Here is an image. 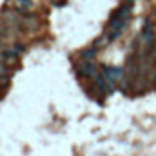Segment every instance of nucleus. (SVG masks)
Wrapping results in <instances>:
<instances>
[{
  "mask_svg": "<svg viewBox=\"0 0 156 156\" xmlns=\"http://www.w3.org/2000/svg\"><path fill=\"white\" fill-rule=\"evenodd\" d=\"M123 71H125V69H122V67H104L102 76H104V80H105V82L111 85V89H113V85L122 83V80L125 76Z\"/></svg>",
  "mask_w": 156,
  "mask_h": 156,
  "instance_id": "f257e3e1",
  "label": "nucleus"
},
{
  "mask_svg": "<svg viewBox=\"0 0 156 156\" xmlns=\"http://www.w3.org/2000/svg\"><path fill=\"white\" fill-rule=\"evenodd\" d=\"M22 18L24 16H20L18 13H15V11H9V9H4L2 11V20L9 26V27H20L22 26Z\"/></svg>",
  "mask_w": 156,
  "mask_h": 156,
  "instance_id": "f03ea898",
  "label": "nucleus"
},
{
  "mask_svg": "<svg viewBox=\"0 0 156 156\" xmlns=\"http://www.w3.org/2000/svg\"><path fill=\"white\" fill-rule=\"evenodd\" d=\"M78 75L87 78H96L98 76V69L93 62H80L78 64Z\"/></svg>",
  "mask_w": 156,
  "mask_h": 156,
  "instance_id": "7ed1b4c3",
  "label": "nucleus"
},
{
  "mask_svg": "<svg viewBox=\"0 0 156 156\" xmlns=\"http://www.w3.org/2000/svg\"><path fill=\"white\" fill-rule=\"evenodd\" d=\"M153 40H154L153 22H151V18H147V20H145V29H144V44L149 45V44H153Z\"/></svg>",
  "mask_w": 156,
  "mask_h": 156,
  "instance_id": "20e7f679",
  "label": "nucleus"
},
{
  "mask_svg": "<svg viewBox=\"0 0 156 156\" xmlns=\"http://www.w3.org/2000/svg\"><path fill=\"white\" fill-rule=\"evenodd\" d=\"M18 64V55L15 53V51H4V66L7 67V66H11V67H15Z\"/></svg>",
  "mask_w": 156,
  "mask_h": 156,
  "instance_id": "39448f33",
  "label": "nucleus"
},
{
  "mask_svg": "<svg viewBox=\"0 0 156 156\" xmlns=\"http://www.w3.org/2000/svg\"><path fill=\"white\" fill-rule=\"evenodd\" d=\"M22 26H24L26 29H35V27L38 26V20L35 18V15H24V18H22Z\"/></svg>",
  "mask_w": 156,
  "mask_h": 156,
  "instance_id": "423d86ee",
  "label": "nucleus"
},
{
  "mask_svg": "<svg viewBox=\"0 0 156 156\" xmlns=\"http://www.w3.org/2000/svg\"><path fill=\"white\" fill-rule=\"evenodd\" d=\"M0 37H4V38H11V37H15V29L13 27H9L4 20H0Z\"/></svg>",
  "mask_w": 156,
  "mask_h": 156,
  "instance_id": "0eeeda50",
  "label": "nucleus"
},
{
  "mask_svg": "<svg viewBox=\"0 0 156 156\" xmlns=\"http://www.w3.org/2000/svg\"><path fill=\"white\" fill-rule=\"evenodd\" d=\"M94 55H96V49H94V47H89V49H83V51L80 53V56H82V62H93V58H94Z\"/></svg>",
  "mask_w": 156,
  "mask_h": 156,
  "instance_id": "6e6552de",
  "label": "nucleus"
},
{
  "mask_svg": "<svg viewBox=\"0 0 156 156\" xmlns=\"http://www.w3.org/2000/svg\"><path fill=\"white\" fill-rule=\"evenodd\" d=\"M96 89H98L100 93H105V91H107V87H105V83H104V76H102V75H98V76H96Z\"/></svg>",
  "mask_w": 156,
  "mask_h": 156,
  "instance_id": "1a4fd4ad",
  "label": "nucleus"
},
{
  "mask_svg": "<svg viewBox=\"0 0 156 156\" xmlns=\"http://www.w3.org/2000/svg\"><path fill=\"white\" fill-rule=\"evenodd\" d=\"M107 42H109V37H100V38L94 42V49H100V47H104Z\"/></svg>",
  "mask_w": 156,
  "mask_h": 156,
  "instance_id": "9d476101",
  "label": "nucleus"
},
{
  "mask_svg": "<svg viewBox=\"0 0 156 156\" xmlns=\"http://www.w3.org/2000/svg\"><path fill=\"white\" fill-rule=\"evenodd\" d=\"M20 7H26V9H31L33 7V0H16Z\"/></svg>",
  "mask_w": 156,
  "mask_h": 156,
  "instance_id": "9b49d317",
  "label": "nucleus"
},
{
  "mask_svg": "<svg viewBox=\"0 0 156 156\" xmlns=\"http://www.w3.org/2000/svg\"><path fill=\"white\" fill-rule=\"evenodd\" d=\"M7 83H9V78L5 76V75H4V76H0V87H4V85L7 87Z\"/></svg>",
  "mask_w": 156,
  "mask_h": 156,
  "instance_id": "f8f14e48",
  "label": "nucleus"
},
{
  "mask_svg": "<svg viewBox=\"0 0 156 156\" xmlns=\"http://www.w3.org/2000/svg\"><path fill=\"white\" fill-rule=\"evenodd\" d=\"M24 51H26V47H24L22 44H16V45H15V53H24Z\"/></svg>",
  "mask_w": 156,
  "mask_h": 156,
  "instance_id": "ddd939ff",
  "label": "nucleus"
},
{
  "mask_svg": "<svg viewBox=\"0 0 156 156\" xmlns=\"http://www.w3.org/2000/svg\"><path fill=\"white\" fill-rule=\"evenodd\" d=\"M51 2H55L56 5H62V4H66V0H51Z\"/></svg>",
  "mask_w": 156,
  "mask_h": 156,
  "instance_id": "4468645a",
  "label": "nucleus"
},
{
  "mask_svg": "<svg viewBox=\"0 0 156 156\" xmlns=\"http://www.w3.org/2000/svg\"><path fill=\"white\" fill-rule=\"evenodd\" d=\"M0 53H4V45L2 44H0Z\"/></svg>",
  "mask_w": 156,
  "mask_h": 156,
  "instance_id": "2eb2a0df",
  "label": "nucleus"
}]
</instances>
